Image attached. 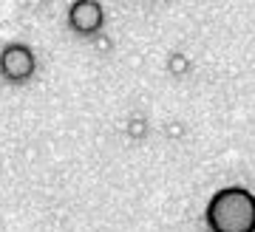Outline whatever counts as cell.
Returning a JSON list of instances; mask_svg holds the SVG:
<instances>
[{"label":"cell","instance_id":"obj_1","mask_svg":"<svg viewBox=\"0 0 255 232\" xmlns=\"http://www.w3.org/2000/svg\"><path fill=\"white\" fill-rule=\"evenodd\" d=\"M210 232H255V196L244 187H224L207 204Z\"/></svg>","mask_w":255,"mask_h":232},{"label":"cell","instance_id":"obj_2","mask_svg":"<svg viewBox=\"0 0 255 232\" xmlns=\"http://www.w3.org/2000/svg\"><path fill=\"white\" fill-rule=\"evenodd\" d=\"M37 68L34 51L23 43H11L0 51V74L9 82H26Z\"/></svg>","mask_w":255,"mask_h":232},{"label":"cell","instance_id":"obj_3","mask_svg":"<svg viewBox=\"0 0 255 232\" xmlns=\"http://www.w3.org/2000/svg\"><path fill=\"white\" fill-rule=\"evenodd\" d=\"M105 23V9L100 0H74L68 9V26L77 34H97Z\"/></svg>","mask_w":255,"mask_h":232}]
</instances>
